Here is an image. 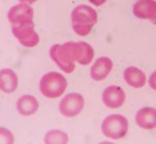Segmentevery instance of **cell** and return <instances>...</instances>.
<instances>
[{
	"mask_svg": "<svg viewBox=\"0 0 156 144\" xmlns=\"http://www.w3.org/2000/svg\"><path fill=\"white\" fill-rule=\"evenodd\" d=\"M17 108L22 116H30L39 109V102L34 95H23L19 98Z\"/></svg>",
	"mask_w": 156,
	"mask_h": 144,
	"instance_id": "obj_15",
	"label": "cell"
},
{
	"mask_svg": "<svg viewBox=\"0 0 156 144\" xmlns=\"http://www.w3.org/2000/svg\"><path fill=\"white\" fill-rule=\"evenodd\" d=\"M50 56L62 72L71 74L75 70V59L70 53L66 44L54 45L50 49Z\"/></svg>",
	"mask_w": 156,
	"mask_h": 144,
	"instance_id": "obj_4",
	"label": "cell"
},
{
	"mask_svg": "<svg viewBox=\"0 0 156 144\" xmlns=\"http://www.w3.org/2000/svg\"><path fill=\"white\" fill-rule=\"evenodd\" d=\"M12 34L15 35L20 44L27 48L36 47L40 42V36L34 28V23L23 24L14 26L12 29Z\"/></svg>",
	"mask_w": 156,
	"mask_h": 144,
	"instance_id": "obj_7",
	"label": "cell"
},
{
	"mask_svg": "<svg viewBox=\"0 0 156 144\" xmlns=\"http://www.w3.org/2000/svg\"><path fill=\"white\" fill-rule=\"evenodd\" d=\"M124 80L129 86L134 88H142L147 82L145 73L136 67H129L124 72Z\"/></svg>",
	"mask_w": 156,
	"mask_h": 144,
	"instance_id": "obj_13",
	"label": "cell"
},
{
	"mask_svg": "<svg viewBox=\"0 0 156 144\" xmlns=\"http://www.w3.org/2000/svg\"><path fill=\"white\" fill-rule=\"evenodd\" d=\"M133 15L138 19L154 21L156 19L155 0H138L133 5Z\"/></svg>",
	"mask_w": 156,
	"mask_h": 144,
	"instance_id": "obj_10",
	"label": "cell"
},
{
	"mask_svg": "<svg viewBox=\"0 0 156 144\" xmlns=\"http://www.w3.org/2000/svg\"><path fill=\"white\" fill-rule=\"evenodd\" d=\"M18 76L12 70H1V73H0V85H1V90L3 92H14L18 87Z\"/></svg>",
	"mask_w": 156,
	"mask_h": 144,
	"instance_id": "obj_14",
	"label": "cell"
},
{
	"mask_svg": "<svg viewBox=\"0 0 156 144\" xmlns=\"http://www.w3.org/2000/svg\"><path fill=\"white\" fill-rule=\"evenodd\" d=\"M112 67H114V63L110 60V58L100 57L92 65L90 75L93 80L102 81L108 77V75L112 72Z\"/></svg>",
	"mask_w": 156,
	"mask_h": 144,
	"instance_id": "obj_11",
	"label": "cell"
},
{
	"mask_svg": "<svg viewBox=\"0 0 156 144\" xmlns=\"http://www.w3.org/2000/svg\"><path fill=\"white\" fill-rule=\"evenodd\" d=\"M84 108V98L80 93L72 92L67 94L59 103V111L65 117H75Z\"/></svg>",
	"mask_w": 156,
	"mask_h": 144,
	"instance_id": "obj_5",
	"label": "cell"
},
{
	"mask_svg": "<svg viewBox=\"0 0 156 144\" xmlns=\"http://www.w3.org/2000/svg\"><path fill=\"white\" fill-rule=\"evenodd\" d=\"M71 22L75 33L79 36H87L98 22L97 12L85 4L78 5L71 14Z\"/></svg>",
	"mask_w": 156,
	"mask_h": 144,
	"instance_id": "obj_1",
	"label": "cell"
},
{
	"mask_svg": "<svg viewBox=\"0 0 156 144\" xmlns=\"http://www.w3.org/2000/svg\"><path fill=\"white\" fill-rule=\"evenodd\" d=\"M67 79L59 73L51 72L44 75L40 81V91L48 98H56L64 94L67 88Z\"/></svg>",
	"mask_w": 156,
	"mask_h": 144,
	"instance_id": "obj_2",
	"label": "cell"
},
{
	"mask_svg": "<svg viewBox=\"0 0 156 144\" xmlns=\"http://www.w3.org/2000/svg\"><path fill=\"white\" fill-rule=\"evenodd\" d=\"M102 133L112 140H120L127 135L129 123L125 116L120 114L109 115L103 120L101 125Z\"/></svg>",
	"mask_w": 156,
	"mask_h": 144,
	"instance_id": "obj_3",
	"label": "cell"
},
{
	"mask_svg": "<svg viewBox=\"0 0 156 144\" xmlns=\"http://www.w3.org/2000/svg\"><path fill=\"white\" fill-rule=\"evenodd\" d=\"M149 85H150V87L152 88L153 90H155V91H156V70H155V72H153L152 74H151V76H150Z\"/></svg>",
	"mask_w": 156,
	"mask_h": 144,
	"instance_id": "obj_17",
	"label": "cell"
},
{
	"mask_svg": "<svg viewBox=\"0 0 156 144\" xmlns=\"http://www.w3.org/2000/svg\"><path fill=\"white\" fill-rule=\"evenodd\" d=\"M21 3H25V4H32L34 2H37V0H19Z\"/></svg>",
	"mask_w": 156,
	"mask_h": 144,
	"instance_id": "obj_19",
	"label": "cell"
},
{
	"mask_svg": "<svg viewBox=\"0 0 156 144\" xmlns=\"http://www.w3.org/2000/svg\"><path fill=\"white\" fill-rule=\"evenodd\" d=\"M9 22L12 27L18 25L32 23L34 18V11L28 4L20 3L18 5L12 6L7 15Z\"/></svg>",
	"mask_w": 156,
	"mask_h": 144,
	"instance_id": "obj_8",
	"label": "cell"
},
{
	"mask_svg": "<svg viewBox=\"0 0 156 144\" xmlns=\"http://www.w3.org/2000/svg\"><path fill=\"white\" fill-rule=\"evenodd\" d=\"M92 4H94L95 6H100L102 4H104L106 2V0H89Z\"/></svg>",
	"mask_w": 156,
	"mask_h": 144,
	"instance_id": "obj_18",
	"label": "cell"
},
{
	"mask_svg": "<svg viewBox=\"0 0 156 144\" xmlns=\"http://www.w3.org/2000/svg\"><path fill=\"white\" fill-rule=\"evenodd\" d=\"M69 141V137L65 132L59 130H53V131H50L46 134L44 139V142L45 143H48V144H56V143H68Z\"/></svg>",
	"mask_w": 156,
	"mask_h": 144,
	"instance_id": "obj_16",
	"label": "cell"
},
{
	"mask_svg": "<svg viewBox=\"0 0 156 144\" xmlns=\"http://www.w3.org/2000/svg\"><path fill=\"white\" fill-rule=\"evenodd\" d=\"M66 46L69 49L70 53L79 64L87 65L94 59V49L92 46H90L87 43L85 42H77L73 43L69 42L66 43Z\"/></svg>",
	"mask_w": 156,
	"mask_h": 144,
	"instance_id": "obj_6",
	"label": "cell"
},
{
	"mask_svg": "<svg viewBox=\"0 0 156 144\" xmlns=\"http://www.w3.org/2000/svg\"><path fill=\"white\" fill-rule=\"evenodd\" d=\"M135 121L140 128L144 130H153L156 128V109L152 107H144L137 111Z\"/></svg>",
	"mask_w": 156,
	"mask_h": 144,
	"instance_id": "obj_12",
	"label": "cell"
},
{
	"mask_svg": "<svg viewBox=\"0 0 156 144\" xmlns=\"http://www.w3.org/2000/svg\"><path fill=\"white\" fill-rule=\"evenodd\" d=\"M126 100L124 90L119 86H108L102 93V102L109 109H119Z\"/></svg>",
	"mask_w": 156,
	"mask_h": 144,
	"instance_id": "obj_9",
	"label": "cell"
}]
</instances>
